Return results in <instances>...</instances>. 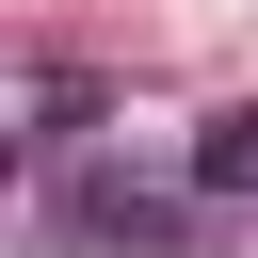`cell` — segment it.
<instances>
[{"label":"cell","instance_id":"6da1fadb","mask_svg":"<svg viewBox=\"0 0 258 258\" xmlns=\"http://www.w3.org/2000/svg\"><path fill=\"white\" fill-rule=\"evenodd\" d=\"M194 226H210V194H129V177L48 194V242H81V258H194Z\"/></svg>","mask_w":258,"mask_h":258},{"label":"cell","instance_id":"7a4b0ae2","mask_svg":"<svg viewBox=\"0 0 258 258\" xmlns=\"http://www.w3.org/2000/svg\"><path fill=\"white\" fill-rule=\"evenodd\" d=\"M194 194H210V210H258V97L194 129Z\"/></svg>","mask_w":258,"mask_h":258}]
</instances>
